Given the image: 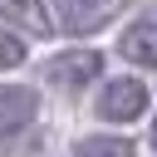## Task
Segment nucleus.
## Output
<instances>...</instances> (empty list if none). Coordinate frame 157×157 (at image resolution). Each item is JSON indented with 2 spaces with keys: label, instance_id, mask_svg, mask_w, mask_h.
<instances>
[{
  "label": "nucleus",
  "instance_id": "1",
  "mask_svg": "<svg viewBox=\"0 0 157 157\" xmlns=\"http://www.w3.org/2000/svg\"><path fill=\"white\" fill-rule=\"evenodd\" d=\"M98 74H103V54H93V49H64L44 64V78L59 83V88H83Z\"/></svg>",
  "mask_w": 157,
  "mask_h": 157
},
{
  "label": "nucleus",
  "instance_id": "2",
  "mask_svg": "<svg viewBox=\"0 0 157 157\" xmlns=\"http://www.w3.org/2000/svg\"><path fill=\"white\" fill-rule=\"evenodd\" d=\"M142 108H147V88L137 78H113L98 93V118H108V123H132Z\"/></svg>",
  "mask_w": 157,
  "mask_h": 157
},
{
  "label": "nucleus",
  "instance_id": "3",
  "mask_svg": "<svg viewBox=\"0 0 157 157\" xmlns=\"http://www.w3.org/2000/svg\"><path fill=\"white\" fill-rule=\"evenodd\" d=\"M34 113H39L34 88L0 83V137H10V132H20V128H29V123H34Z\"/></svg>",
  "mask_w": 157,
  "mask_h": 157
},
{
  "label": "nucleus",
  "instance_id": "4",
  "mask_svg": "<svg viewBox=\"0 0 157 157\" xmlns=\"http://www.w3.org/2000/svg\"><path fill=\"white\" fill-rule=\"evenodd\" d=\"M118 10V0H54V15H59V25L64 29H74V34H88V29H98L108 15Z\"/></svg>",
  "mask_w": 157,
  "mask_h": 157
},
{
  "label": "nucleus",
  "instance_id": "5",
  "mask_svg": "<svg viewBox=\"0 0 157 157\" xmlns=\"http://www.w3.org/2000/svg\"><path fill=\"white\" fill-rule=\"evenodd\" d=\"M118 49H123L132 64H142V69H157V15H152V20H137V25H128V29H123V39H118Z\"/></svg>",
  "mask_w": 157,
  "mask_h": 157
},
{
  "label": "nucleus",
  "instance_id": "6",
  "mask_svg": "<svg viewBox=\"0 0 157 157\" xmlns=\"http://www.w3.org/2000/svg\"><path fill=\"white\" fill-rule=\"evenodd\" d=\"M78 157H137V152L123 137H83L78 142Z\"/></svg>",
  "mask_w": 157,
  "mask_h": 157
},
{
  "label": "nucleus",
  "instance_id": "7",
  "mask_svg": "<svg viewBox=\"0 0 157 157\" xmlns=\"http://www.w3.org/2000/svg\"><path fill=\"white\" fill-rule=\"evenodd\" d=\"M0 15H15V20H29V25L49 29V25H44V15H39V0H0Z\"/></svg>",
  "mask_w": 157,
  "mask_h": 157
},
{
  "label": "nucleus",
  "instance_id": "8",
  "mask_svg": "<svg viewBox=\"0 0 157 157\" xmlns=\"http://www.w3.org/2000/svg\"><path fill=\"white\" fill-rule=\"evenodd\" d=\"M15 64H25V39L0 29V69H15Z\"/></svg>",
  "mask_w": 157,
  "mask_h": 157
},
{
  "label": "nucleus",
  "instance_id": "9",
  "mask_svg": "<svg viewBox=\"0 0 157 157\" xmlns=\"http://www.w3.org/2000/svg\"><path fill=\"white\" fill-rule=\"evenodd\" d=\"M152 147H157V123H152Z\"/></svg>",
  "mask_w": 157,
  "mask_h": 157
}]
</instances>
